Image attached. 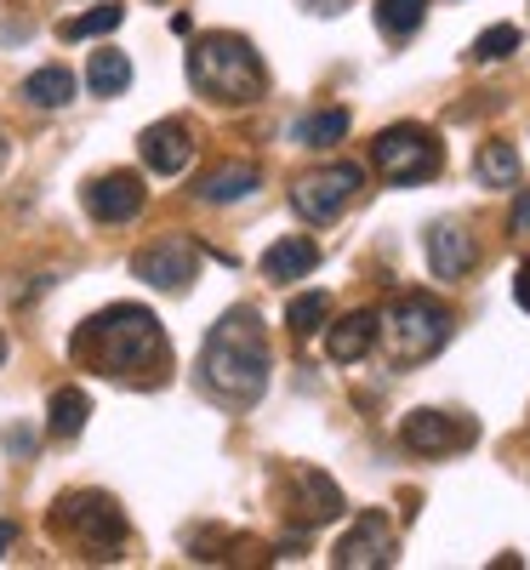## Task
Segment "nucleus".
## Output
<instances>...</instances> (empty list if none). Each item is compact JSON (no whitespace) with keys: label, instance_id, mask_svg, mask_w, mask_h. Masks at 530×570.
<instances>
[{"label":"nucleus","instance_id":"obj_1","mask_svg":"<svg viewBox=\"0 0 530 570\" xmlns=\"http://www.w3.org/2000/svg\"><path fill=\"white\" fill-rule=\"evenodd\" d=\"M69 354L80 365H91L98 376H115V383H160L166 365H171V343L149 308L137 303H115L104 314H91L75 337H69Z\"/></svg>","mask_w":530,"mask_h":570},{"label":"nucleus","instance_id":"obj_2","mask_svg":"<svg viewBox=\"0 0 530 570\" xmlns=\"http://www.w3.org/2000/svg\"><path fill=\"white\" fill-rule=\"evenodd\" d=\"M200 376L206 389L228 405H252L268 389V337L257 308H228L200 348Z\"/></svg>","mask_w":530,"mask_h":570},{"label":"nucleus","instance_id":"obj_3","mask_svg":"<svg viewBox=\"0 0 530 570\" xmlns=\"http://www.w3.org/2000/svg\"><path fill=\"white\" fill-rule=\"evenodd\" d=\"M188 86L212 104H252L263 98V58L246 35H200L188 46Z\"/></svg>","mask_w":530,"mask_h":570},{"label":"nucleus","instance_id":"obj_4","mask_svg":"<svg viewBox=\"0 0 530 570\" xmlns=\"http://www.w3.org/2000/svg\"><path fill=\"white\" fill-rule=\"evenodd\" d=\"M451 343V308L428 292H405L382 308V354L389 365H422Z\"/></svg>","mask_w":530,"mask_h":570},{"label":"nucleus","instance_id":"obj_5","mask_svg":"<svg viewBox=\"0 0 530 570\" xmlns=\"http://www.w3.org/2000/svg\"><path fill=\"white\" fill-rule=\"evenodd\" d=\"M52 531L75 537L91 559H120V548H126V513L104 491H69L52 508Z\"/></svg>","mask_w":530,"mask_h":570},{"label":"nucleus","instance_id":"obj_6","mask_svg":"<svg viewBox=\"0 0 530 570\" xmlns=\"http://www.w3.org/2000/svg\"><path fill=\"white\" fill-rule=\"evenodd\" d=\"M371 166L389 183H428L445 171V149L433 142L428 126H389L371 142Z\"/></svg>","mask_w":530,"mask_h":570},{"label":"nucleus","instance_id":"obj_7","mask_svg":"<svg viewBox=\"0 0 530 570\" xmlns=\"http://www.w3.org/2000/svg\"><path fill=\"white\" fill-rule=\"evenodd\" d=\"M365 183V166L354 160H336V166H320V171H303L297 188H292V206L303 223H331L336 212H343Z\"/></svg>","mask_w":530,"mask_h":570},{"label":"nucleus","instance_id":"obj_8","mask_svg":"<svg viewBox=\"0 0 530 570\" xmlns=\"http://www.w3.org/2000/svg\"><path fill=\"white\" fill-rule=\"evenodd\" d=\"M400 553V537H394V519L382 508H365L354 525L343 531V542H336L331 564L336 570H389Z\"/></svg>","mask_w":530,"mask_h":570},{"label":"nucleus","instance_id":"obj_9","mask_svg":"<svg viewBox=\"0 0 530 570\" xmlns=\"http://www.w3.org/2000/svg\"><path fill=\"white\" fill-rule=\"evenodd\" d=\"M131 274H137L143 285H155V292H188V285H195V274H200V246L183 240V234H166V240L143 246V252L131 257Z\"/></svg>","mask_w":530,"mask_h":570},{"label":"nucleus","instance_id":"obj_10","mask_svg":"<svg viewBox=\"0 0 530 570\" xmlns=\"http://www.w3.org/2000/svg\"><path fill=\"white\" fill-rule=\"evenodd\" d=\"M400 440H405V451H422V456H451V451H468L473 445V422L457 416V411L422 405V411H411L400 422Z\"/></svg>","mask_w":530,"mask_h":570},{"label":"nucleus","instance_id":"obj_11","mask_svg":"<svg viewBox=\"0 0 530 570\" xmlns=\"http://www.w3.org/2000/svg\"><path fill=\"white\" fill-rule=\"evenodd\" d=\"M143 200H149V188H143L137 171H104L86 183V212L98 223H131L143 212Z\"/></svg>","mask_w":530,"mask_h":570},{"label":"nucleus","instance_id":"obj_12","mask_svg":"<svg viewBox=\"0 0 530 570\" xmlns=\"http://www.w3.org/2000/svg\"><path fill=\"white\" fill-rule=\"evenodd\" d=\"M137 155L155 177H177V171H188V160H195V131H188L183 120H155L137 137Z\"/></svg>","mask_w":530,"mask_h":570},{"label":"nucleus","instance_id":"obj_13","mask_svg":"<svg viewBox=\"0 0 530 570\" xmlns=\"http://www.w3.org/2000/svg\"><path fill=\"white\" fill-rule=\"evenodd\" d=\"M479 263V246L462 223H433L428 228V268L433 279H462L468 268Z\"/></svg>","mask_w":530,"mask_h":570},{"label":"nucleus","instance_id":"obj_14","mask_svg":"<svg viewBox=\"0 0 530 570\" xmlns=\"http://www.w3.org/2000/svg\"><path fill=\"white\" fill-rule=\"evenodd\" d=\"M376 343H382V314H371V308H354L349 320H331V331H325L331 365H354V360H365Z\"/></svg>","mask_w":530,"mask_h":570},{"label":"nucleus","instance_id":"obj_15","mask_svg":"<svg viewBox=\"0 0 530 570\" xmlns=\"http://www.w3.org/2000/svg\"><path fill=\"white\" fill-rule=\"evenodd\" d=\"M336 513H343V491H336L331 473H320V468H297V508H292L297 525L314 531V525H331Z\"/></svg>","mask_w":530,"mask_h":570},{"label":"nucleus","instance_id":"obj_16","mask_svg":"<svg viewBox=\"0 0 530 570\" xmlns=\"http://www.w3.org/2000/svg\"><path fill=\"white\" fill-rule=\"evenodd\" d=\"M314 268H320V246L308 240V234H285V240H274L263 252V279H274V285H292Z\"/></svg>","mask_w":530,"mask_h":570},{"label":"nucleus","instance_id":"obj_17","mask_svg":"<svg viewBox=\"0 0 530 570\" xmlns=\"http://www.w3.org/2000/svg\"><path fill=\"white\" fill-rule=\"evenodd\" d=\"M257 183H263V177H257L252 160H228V166H212V171L195 183V195H200L206 206H234V200H246Z\"/></svg>","mask_w":530,"mask_h":570},{"label":"nucleus","instance_id":"obj_18","mask_svg":"<svg viewBox=\"0 0 530 570\" xmlns=\"http://www.w3.org/2000/svg\"><path fill=\"white\" fill-rule=\"evenodd\" d=\"M473 177L485 183V188H519V149L513 142H479V155H473Z\"/></svg>","mask_w":530,"mask_h":570},{"label":"nucleus","instance_id":"obj_19","mask_svg":"<svg viewBox=\"0 0 530 570\" xmlns=\"http://www.w3.org/2000/svg\"><path fill=\"white\" fill-rule=\"evenodd\" d=\"M23 98H29L35 109H63V104H75V75H69L63 63H46V69H35V75L23 80Z\"/></svg>","mask_w":530,"mask_h":570},{"label":"nucleus","instance_id":"obj_20","mask_svg":"<svg viewBox=\"0 0 530 570\" xmlns=\"http://www.w3.org/2000/svg\"><path fill=\"white\" fill-rule=\"evenodd\" d=\"M86 416H91L86 389H58L52 405H46V434H52V440H75L80 428H86Z\"/></svg>","mask_w":530,"mask_h":570},{"label":"nucleus","instance_id":"obj_21","mask_svg":"<svg viewBox=\"0 0 530 570\" xmlns=\"http://www.w3.org/2000/svg\"><path fill=\"white\" fill-rule=\"evenodd\" d=\"M86 86H91V98H120V91L131 86V58L126 52H91V63H86Z\"/></svg>","mask_w":530,"mask_h":570},{"label":"nucleus","instance_id":"obj_22","mask_svg":"<svg viewBox=\"0 0 530 570\" xmlns=\"http://www.w3.org/2000/svg\"><path fill=\"white\" fill-rule=\"evenodd\" d=\"M292 137L303 149H336V142L349 137V109H320V115H303L292 126Z\"/></svg>","mask_w":530,"mask_h":570},{"label":"nucleus","instance_id":"obj_23","mask_svg":"<svg viewBox=\"0 0 530 570\" xmlns=\"http://www.w3.org/2000/svg\"><path fill=\"white\" fill-rule=\"evenodd\" d=\"M428 23V0H376V29L389 40H411Z\"/></svg>","mask_w":530,"mask_h":570},{"label":"nucleus","instance_id":"obj_24","mask_svg":"<svg viewBox=\"0 0 530 570\" xmlns=\"http://www.w3.org/2000/svg\"><path fill=\"white\" fill-rule=\"evenodd\" d=\"M120 23H126V7L104 0V7H91V12H80V18H63V23H58V35H63V40H91V35L120 29Z\"/></svg>","mask_w":530,"mask_h":570},{"label":"nucleus","instance_id":"obj_25","mask_svg":"<svg viewBox=\"0 0 530 570\" xmlns=\"http://www.w3.org/2000/svg\"><path fill=\"white\" fill-rule=\"evenodd\" d=\"M325 320H331V297L325 292H303V297H292V308H285V325H292L297 337L325 331Z\"/></svg>","mask_w":530,"mask_h":570},{"label":"nucleus","instance_id":"obj_26","mask_svg":"<svg viewBox=\"0 0 530 570\" xmlns=\"http://www.w3.org/2000/svg\"><path fill=\"white\" fill-rule=\"evenodd\" d=\"M519 52V29L513 23H497V29H485L473 40V58L479 63H502V58H513Z\"/></svg>","mask_w":530,"mask_h":570},{"label":"nucleus","instance_id":"obj_27","mask_svg":"<svg viewBox=\"0 0 530 570\" xmlns=\"http://www.w3.org/2000/svg\"><path fill=\"white\" fill-rule=\"evenodd\" d=\"M508 234H519V240H530V188H519V200H513V217H508Z\"/></svg>","mask_w":530,"mask_h":570},{"label":"nucleus","instance_id":"obj_28","mask_svg":"<svg viewBox=\"0 0 530 570\" xmlns=\"http://www.w3.org/2000/svg\"><path fill=\"white\" fill-rule=\"evenodd\" d=\"M7 451L29 456V451H35V434H23V428H7Z\"/></svg>","mask_w":530,"mask_h":570},{"label":"nucleus","instance_id":"obj_29","mask_svg":"<svg viewBox=\"0 0 530 570\" xmlns=\"http://www.w3.org/2000/svg\"><path fill=\"white\" fill-rule=\"evenodd\" d=\"M303 7H308L314 18H336V12H343V7H349V0H303Z\"/></svg>","mask_w":530,"mask_h":570},{"label":"nucleus","instance_id":"obj_30","mask_svg":"<svg viewBox=\"0 0 530 570\" xmlns=\"http://www.w3.org/2000/svg\"><path fill=\"white\" fill-rule=\"evenodd\" d=\"M513 303H519V308H530V263H524V268H519V279H513Z\"/></svg>","mask_w":530,"mask_h":570},{"label":"nucleus","instance_id":"obj_31","mask_svg":"<svg viewBox=\"0 0 530 570\" xmlns=\"http://www.w3.org/2000/svg\"><path fill=\"white\" fill-rule=\"evenodd\" d=\"M12 537H18V525H12V519H0V559H7V548H12Z\"/></svg>","mask_w":530,"mask_h":570},{"label":"nucleus","instance_id":"obj_32","mask_svg":"<svg viewBox=\"0 0 530 570\" xmlns=\"http://www.w3.org/2000/svg\"><path fill=\"white\" fill-rule=\"evenodd\" d=\"M0 365H7V337H0Z\"/></svg>","mask_w":530,"mask_h":570},{"label":"nucleus","instance_id":"obj_33","mask_svg":"<svg viewBox=\"0 0 530 570\" xmlns=\"http://www.w3.org/2000/svg\"><path fill=\"white\" fill-rule=\"evenodd\" d=\"M0 166H7V142H0Z\"/></svg>","mask_w":530,"mask_h":570}]
</instances>
